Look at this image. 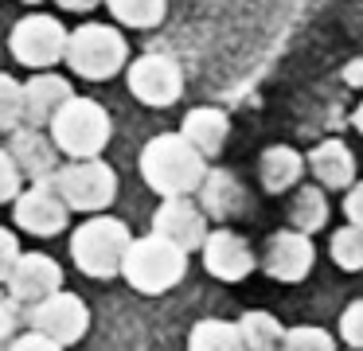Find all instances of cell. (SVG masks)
I'll return each instance as SVG.
<instances>
[{
    "mask_svg": "<svg viewBox=\"0 0 363 351\" xmlns=\"http://www.w3.org/2000/svg\"><path fill=\"white\" fill-rule=\"evenodd\" d=\"M141 176L152 191H160L164 199L172 195H191L199 191L207 176V160L180 137V133H160L145 145L141 152Z\"/></svg>",
    "mask_w": 363,
    "mask_h": 351,
    "instance_id": "obj_1",
    "label": "cell"
},
{
    "mask_svg": "<svg viewBox=\"0 0 363 351\" xmlns=\"http://www.w3.org/2000/svg\"><path fill=\"white\" fill-rule=\"evenodd\" d=\"M67 67L79 78L90 82H106L113 78L121 67L129 62V43L118 28L106 23H82V28L67 31V51H63Z\"/></svg>",
    "mask_w": 363,
    "mask_h": 351,
    "instance_id": "obj_2",
    "label": "cell"
},
{
    "mask_svg": "<svg viewBox=\"0 0 363 351\" xmlns=\"http://www.w3.org/2000/svg\"><path fill=\"white\" fill-rule=\"evenodd\" d=\"M121 273L137 293H168L188 273V254L172 242H164L160 234H149V238L129 242L125 257H121Z\"/></svg>",
    "mask_w": 363,
    "mask_h": 351,
    "instance_id": "obj_3",
    "label": "cell"
},
{
    "mask_svg": "<svg viewBox=\"0 0 363 351\" xmlns=\"http://www.w3.org/2000/svg\"><path fill=\"white\" fill-rule=\"evenodd\" d=\"M51 140H55L59 152L74 156V160H90L110 140V113L94 98L71 94L63 101V109L51 117Z\"/></svg>",
    "mask_w": 363,
    "mask_h": 351,
    "instance_id": "obj_4",
    "label": "cell"
},
{
    "mask_svg": "<svg viewBox=\"0 0 363 351\" xmlns=\"http://www.w3.org/2000/svg\"><path fill=\"white\" fill-rule=\"evenodd\" d=\"M129 242V226L121 218H110V215H98L90 223H82L71 238V254H74V265L90 277H113L121 273V257H125Z\"/></svg>",
    "mask_w": 363,
    "mask_h": 351,
    "instance_id": "obj_5",
    "label": "cell"
},
{
    "mask_svg": "<svg viewBox=\"0 0 363 351\" xmlns=\"http://www.w3.org/2000/svg\"><path fill=\"white\" fill-rule=\"evenodd\" d=\"M51 191L67 203L71 211H102L118 195V176L106 160H74L67 168H55Z\"/></svg>",
    "mask_w": 363,
    "mask_h": 351,
    "instance_id": "obj_6",
    "label": "cell"
},
{
    "mask_svg": "<svg viewBox=\"0 0 363 351\" xmlns=\"http://www.w3.org/2000/svg\"><path fill=\"white\" fill-rule=\"evenodd\" d=\"M12 59L24 62V67H55L67 51V28L55 20V16H24V20L12 28L9 35Z\"/></svg>",
    "mask_w": 363,
    "mask_h": 351,
    "instance_id": "obj_7",
    "label": "cell"
},
{
    "mask_svg": "<svg viewBox=\"0 0 363 351\" xmlns=\"http://www.w3.org/2000/svg\"><path fill=\"white\" fill-rule=\"evenodd\" d=\"M24 324H32V332H40V335H48V340H55L59 347H67V343L86 335L90 312L74 293H63V289H59V293L43 296L40 304H32V308L24 312Z\"/></svg>",
    "mask_w": 363,
    "mask_h": 351,
    "instance_id": "obj_8",
    "label": "cell"
},
{
    "mask_svg": "<svg viewBox=\"0 0 363 351\" xmlns=\"http://www.w3.org/2000/svg\"><path fill=\"white\" fill-rule=\"evenodd\" d=\"M129 90L137 94V101L160 109L184 94V74L168 55H141L137 62H129Z\"/></svg>",
    "mask_w": 363,
    "mask_h": 351,
    "instance_id": "obj_9",
    "label": "cell"
},
{
    "mask_svg": "<svg viewBox=\"0 0 363 351\" xmlns=\"http://www.w3.org/2000/svg\"><path fill=\"white\" fill-rule=\"evenodd\" d=\"M313 265H316V250H313V238H308V234L293 230V226L269 234L266 254H262V269L274 281H285V285L305 281L308 273H313Z\"/></svg>",
    "mask_w": 363,
    "mask_h": 351,
    "instance_id": "obj_10",
    "label": "cell"
},
{
    "mask_svg": "<svg viewBox=\"0 0 363 351\" xmlns=\"http://www.w3.org/2000/svg\"><path fill=\"white\" fill-rule=\"evenodd\" d=\"M152 234H160L164 242H172V246H180L184 254H188V250L203 246L207 215L188 199V195H172V199H164L157 207V215H152Z\"/></svg>",
    "mask_w": 363,
    "mask_h": 351,
    "instance_id": "obj_11",
    "label": "cell"
},
{
    "mask_svg": "<svg viewBox=\"0 0 363 351\" xmlns=\"http://www.w3.org/2000/svg\"><path fill=\"white\" fill-rule=\"evenodd\" d=\"M59 285H63V269L48 254H20L9 273L12 301L20 304H40L43 296L59 293Z\"/></svg>",
    "mask_w": 363,
    "mask_h": 351,
    "instance_id": "obj_12",
    "label": "cell"
},
{
    "mask_svg": "<svg viewBox=\"0 0 363 351\" xmlns=\"http://www.w3.org/2000/svg\"><path fill=\"white\" fill-rule=\"evenodd\" d=\"M203 265L219 281H242L254 273V250L242 234L235 230H215L203 238Z\"/></svg>",
    "mask_w": 363,
    "mask_h": 351,
    "instance_id": "obj_13",
    "label": "cell"
},
{
    "mask_svg": "<svg viewBox=\"0 0 363 351\" xmlns=\"http://www.w3.org/2000/svg\"><path fill=\"white\" fill-rule=\"evenodd\" d=\"M16 223L24 226L28 234H40V238H51L67 226V203L51 191L48 179L32 187V191L16 195Z\"/></svg>",
    "mask_w": 363,
    "mask_h": 351,
    "instance_id": "obj_14",
    "label": "cell"
},
{
    "mask_svg": "<svg viewBox=\"0 0 363 351\" xmlns=\"http://www.w3.org/2000/svg\"><path fill=\"white\" fill-rule=\"evenodd\" d=\"M305 164L316 176V187H324V191H347L355 184V152L340 137L320 140Z\"/></svg>",
    "mask_w": 363,
    "mask_h": 351,
    "instance_id": "obj_15",
    "label": "cell"
},
{
    "mask_svg": "<svg viewBox=\"0 0 363 351\" xmlns=\"http://www.w3.org/2000/svg\"><path fill=\"white\" fill-rule=\"evenodd\" d=\"M20 94H24V121L28 125H51V117L63 109V101L71 98V82H67L63 74H51V70H43V74L28 78L24 86H20Z\"/></svg>",
    "mask_w": 363,
    "mask_h": 351,
    "instance_id": "obj_16",
    "label": "cell"
},
{
    "mask_svg": "<svg viewBox=\"0 0 363 351\" xmlns=\"http://www.w3.org/2000/svg\"><path fill=\"white\" fill-rule=\"evenodd\" d=\"M9 156H12V164L20 168V176H32L35 184L55 176V164H59L55 140H48L40 129H35V125L12 133V152Z\"/></svg>",
    "mask_w": 363,
    "mask_h": 351,
    "instance_id": "obj_17",
    "label": "cell"
},
{
    "mask_svg": "<svg viewBox=\"0 0 363 351\" xmlns=\"http://www.w3.org/2000/svg\"><path fill=\"white\" fill-rule=\"evenodd\" d=\"M180 137L188 140V145L196 148L199 156H203V160H211V156H219V152H223V145H227V137H230V121H227V113H223V109H215V106H199V109H191V113L184 117Z\"/></svg>",
    "mask_w": 363,
    "mask_h": 351,
    "instance_id": "obj_18",
    "label": "cell"
},
{
    "mask_svg": "<svg viewBox=\"0 0 363 351\" xmlns=\"http://www.w3.org/2000/svg\"><path fill=\"white\" fill-rule=\"evenodd\" d=\"M301 176H305V156H301L297 148H289V145H269L266 152L258 156V179H262V187H266L269 195L297 187Z\"/></svg>",
    "mask_w": 363,
    "mask_h": 351,
    "instance_id": "obj_19",
    "label": "cell"
},
{
    "mask_svg": "<svg viewBox=\"0 0 363 351\" xmlns=\"http://www.w3.org/2000/svg\"><path fill=\"white\" fill-rule=\"evenodd\" d=\"M199 191H203L207 215H215V218H230L246 207V195H242V187H238V179L230 176V172H207Z\"/></svg>",
    "mask_w": 363,
    "mask_h": 351,
    "instance_id": "obj_20",
    "label": "cell"
},
{
    "mask_svg": "<svg viewBox=\"0 0 363 351\" xmlns=\"http://www.w3.org/2000/svg\"><path fill=\"white\" fill-rule=\"evenodd\" d=\"M289 223H293V230H301V234H316L324 223H328V195H324V187L305 184V187L293 191Z\"/></svg>",
    "mask_w": 363,
    "mask_h": 351,
    "instance_id": "obj_21",
    "label": "cell"
},
{
    "mask_svg": "<svg viewBox=\"0 0 363 351\" xmlns=\"http://www.w3.org/2000/svg\"><path fill=\"white\" fill-rule=\"evenodd\" d=\"M238 335H242V347L246 351H277L285 328H281V320H277V316L254 308V312H246V316L238 320Z\"/></svg>",
    "mask_w": 363,
    "mask_h": 351,
    "instance_id": "obj_22",
    "label": "cell"
},
{
    "mask_svg": "<svg viewBox=\"0 0 363 351\" xmlns=\"http://www.w3.org/2000/svg\"><path fill=\"white\" fill-rule=\"evenodd\" d=\"M188 347L191 351H246L238 324H227V320H199L188 335Z\"/></svg>",
    "mask_w": 363,
    "mask_h": 351,
    "instance_id": "obj_23",
    "label": "cell"
},
{
    "mask_svg": "<svg viewBox=\"0 0 363 351\" xmlns=\"http://www.w3.org/2000/svg\"><path fill=\"white\" fill-rule=\"evenodd\" d=\"M113 20L125 28H157L168 12V0H106Z\"/></svg>",
    "mask_w": 363,
    "mask_h": 351,
    "instance_id": "obj_24",
    "label": "cell"
},
{
    "mask_svg": "<svg viewBox=\"0 0 363 351\" xmlns=\"http://www.w3.org/2000/svg\"><path fill=\"white\" fill-rule=\"evenodd\" d=\"M332 262L340 265V269H347V273H355V269H363V230L359 226H340L336 234H332Z\"/></svg>",
    "mask_w": 363,
    "mask_h": 351,
    "instance_id": "obj_25",
    "label": "cell"
},
{
    "mask_svg": "<svg viewBox=\"0 0 363 351\" xmlns=\"http://www.w3.org/2000/svg\"><path fill=\"white\" fill-rule=\"evenodd\" d=\"M277 351H336V340H332L324 328H289V332L281 335V343H277Z\"/></svg>",
    "mask_w": 363,
    "mask_h": 351,
    "instance_id": "obj_26",
    "label": "cell"
},
{
    "mask_svg": "<svg viewBox=\"0 0 363 351\" xmlns=\"http://www.w3.org/2000/svg\"><path fill=\"white\" fill-rule=\"evenodd\" d=\"M24 121V94H20V82L12 74H0V129L12 133Z\"/></svg>",
    "mask_w": 363,
    "mask_h": 351,
    "instance_id": "obj_27",
    "label": "cell"
},
{
    "mask_svg": "<svg viewBox=\"0 0 363 351\" xmlns=\"http://www.w3.org/2000/svg\"><path fill=\"white\" fill-rule=\"evenodd\" d=\"M340 340L347 347H363V301H352L340 316Z\"/></svg>",
    "mask_w": 363,
    "mask_h": 351,
    "instance_id": "obj_28",
    "label": "cell"
},
{
    "mask_svg": "<svg viewBox=\"0 0 363 351\" xmlns=\"http://www.w3.org/2000/svg\"><path fill=\"white\" fill-rule=\"evenodd\" d=\"M20 195V168L12 164V156L0 148V203H12Z\"/></svg>",
    "mask_w": 363,
    "mask_h": 351,
    "instance_id": "obj_29",
    "label": "cell"
},
{
    "mask_svg": "<svg viewBox=\"0 0 363 351\" xmlns=\"http://www.w3.org/2000/svg\"><path fill=\"white\" fill-rule=\"evenodd\" d=\"M16 257H20V242H16V234L0 226V285L9 281V273H12V265H16Z\"/></svg>",
    "mask_w": 363,
    "mask_h": 351,
    "instance_id": "obj_30",
    "label": "cell"
},
{
    "mask_svg": "<svg viewBox=\"0 0 363 351\" xmlns=\"http://www.w3.org/2000/svg\"><path fill=\"white\" fill-rule=\"evenodd\" d=\"M344 215H347V223H352V226H359V230H363V179H355V184L347 187Z\"/></svg>",
    "mask_w": 363,
    "mask_h": 351,
    "instance_id": "obj_31",
    "label": "cell"
},
{
    "mask_svg": "<svg viewBox=\"0 0 363 351\" xmlns=\"http://www.w3.org/2000/svg\"><path fill=\"white\" fill-rule=\"evenodd\" d=\"M20 324H24V308H20V301H0V340H9Z\"/></svg>",
    "mask_w": 363,
    "mask_h": 351,
    "instance_id": "obj_32",
    "label": "cell"
},
{
    "mask_svg": "<svg viewBox=\"0 0 363 351\" xmlns=\"http://www.w3.org/2000/svg\"><path fill=\"white\" fill-rule=\"evenodd\" d=\"M12 351H63L55 340H48V335H40V332H28V335H20V340H12Z\"/></svg>",
    "mask_w": 363,
    "mask_h": 351,
    "instance_id": "obj_33",
    "label": "cell"
},
{
    "mask_svg": "<svg viewBox=\"0 0 363 351\" xmlns=\"http://www.w3.org/2000/svg\"><path fill=\"white\" fill-rule=\"evenodd\" d=\"M59 4H63L67 12H90V8H98L102 0H59Z\"/></svg>",
    "mask_w": 363,
    "mask_h": 351,
    "instance_id": "obj_34",
    "label": "cell"
},
{
    "mask_svg": "<svg viewBox=\"0 0 363 351\" xmlns=\"http://www.w3.org/2000/svg\"><path fill=\"white\" fill-rule=\"evenodd\" d=\"M347 82H363V62H352V70H347Z\"/></svg>",
    "mask_w": 363,
    "mask_h": 351,
    "instance_id": "obj_35",
    "label": "cell"
},
{
    "mask_svg": "<svg viewBox=\"0 0 363 351\" xmlns=\"http://www.w3.org/2000/svg\"><path fill=\"white\" fill-rule=\"evenodd\" d=\"M352 121H355V129L363 133V98H359V106H355V113H352Z\"/></svg>",
    "mask_w": 363,
    "mask_h": 351,
    "instance_id": "obj_36",
    "label": "cell"
},
{
    "mask_svg": "<svg viewBox=\"0 0 363 351\" xmlns=\"http://www.w3.org/2000/svg\"><path fill=\"white\" fill-rule=\"evenodd\" d=\"M24 4H40V0H24Z\"/></svg>",
    "mask_w": 363,
    "mask_h": 351,
    "instance_id": "obj_37",
    "label": "cell"
},
{
    "mask_svg": "<svg viewBox=\"0 0 363 351\" xmlns=\"http://www.w3.org/2000/svg\"><path fill=\"white\" fill-rule=\"evenodd\" d=\"M355 351H363V347H355Z\"/></svg>",
    "mask_w": 363,
    "mask_h": 351,
    "instance_id": "obj_38",
    "label": "cell"
}]
</instances>
